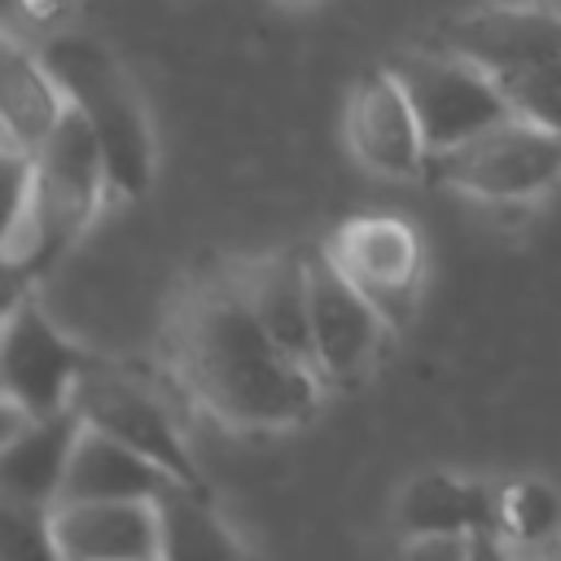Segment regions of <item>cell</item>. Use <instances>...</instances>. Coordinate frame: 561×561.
I'll return each mask as SVG.
<instances>
[{
    "instance_id": "277c9868",
    "label": "cell",
    "mask_w": 561,
    "mask_h": 561,
    "mask_svg": "<svg viewBox=\"0 0 561 561\" xmlns=\"http://www.w3.org/2000/svg\"><path fill=\"white\" fill-rule=\"evenodd\" d=\"M390 70L399 75V83L408 88V101L421 118L425 145L430 153L465 145L469 136L495 127L500 118L513 114L504 83L482 70L478 61L460 57V53H399L390 61Z\"/></svg>"
},
{
    "instance_id": "4fadbf2b",
    "label": "cell",
    "mask_w": 561,
    "mask_h": 561,
    "mask_svg": "<svg viewBox=\"0 0 561 561\" xmlns=\"http://www.w3.org/2000/svg\"><path fill=\"white\" fill-rule=\"evenodd\" d=\"M53 526L66 561H158L153 500H66Z\"/></svg>"
},
{
    "instance_id": "cb8c5ba5",
    "label": "cell",
    "mask_w": 561,
    "mask_h": 561,
    "mask_svg": "<svg viewBox=\"0 0 561 561\" xmlns=\"http://www.w3.org/2000/svg\"><path fill=\"white\" fill-rule=\"evenodd\" d=\"M517 557V552H513ZM517 561H561V535H552L548 543H539V548H530V552H522Z\"/></svg>"
},
{
    "instance_id": "2e32d148",
    "label": "cell",
    "mask_w": 561,
    "mask_h": 561,
    "mask_svg": "<svg viewBox=\"0 0 561 561\" xmlns=\"http://www.w3.org/2000/svg\"><path fill=\"white\" fill-rule=\"evenodd\" d=\"M70 110L61 83L39 57H26L18 44H4L0 57V118H4V140L22 145L35 153Z\"/></svg>"
},
{
    "instance_id": "5b68a950",
    "label": "cell",
    "mask_w": 561,
    "mask_h": 561,
    "mask_svg": "<svg viewBox=\"0 0 561 561\" xmlns=\"http://www.w3.org/2000/svg\"><path fill=\"white\" fill-rule=\"evenodd\" d=\"M110 184L105 153L88 118L70 105L57 131L35 149V215H39V272L88 228Z\"/></svg>"
},
{
    "instance_id": "ac0fdd59",
    "label": "cell",
    "mask_w": 561,
    "mask_h": 561,
    "mask_svg": "<svg viewBox=\"0 0 561 561\" xmlns=\"http://www.w3.org/2000/svg\"><path fill=\"white\" fill-rule=\"evenodd\" d=\"M158 561H245L241 543L215 517L206 491L167 486L158 500Z\"/></svg>"
},
{
    "instance_id": "30bf717a",
    "label": "cell",
    "mask_w": 561,
    "mask_h": 561,
    "mask_svg": "<svg viewBox=\"0 0 561 561\" xmlns=\"http://www.w3.org/2000/svg\"><path fill=\"white\" fill-rule=\"evenodd\" d=\"M346 140H351L355 158L377 175L408 180L430 167V145L421 131V118L408 101V88L399 83V75L390 66L364 70L359 83L351 88Z\"/></svg>"
},
{
    "instance_id": "7a4b0ae2",
    "label": "cell",
    "mask_w": 561,
    "mask_h": 561,
    "mask_svg": "<svg viewBox=\"0 0 561 561\" xmlns=\"http://www.w3.org/2000/svg\"><path fill=\"white\" fill-rule=\"evenodd\" d=\"M39 61L53 70L66 101L96 131L110 188L123 197H140L153 180V140H149L145 105L127 83L123 66L114 61V53L88 35H57L44 44Z\"/></svg>"
},
{
    "instance_id": "e0dca14e",
    "label": "cell",
    "mask_w": 561,
    "mask_h": 561,
    "mask_svg": "<svg viewBox=\"0 0 561 561\" xmlns=\"http://www.w3.org/2000/svg\"><path fill=\"white\" fill-rule=\"evenodd\" d=\"M399 522L408 535H478L495 530V491L447 478V473H425L403 491Z\"/></svg>"
},
{
    "instance_id": "5bb4252c",
    "label": "cell",
    "mask_w": 561,
    "mask_h": 561,
    "mask_svg": "<svg viewBox=\"0 0 561 561\" xmlns=\"http://www.w3.org/2000/svg\"><path fill=\"white\" fill-rule=\"evenodd\" d=\"M167 486H175V478L162 465H153L149 456L131 451L114 434L83 421L57 504L66 500H158Z\"/></svg>"
},
{
    "instance_id": "9c48e42d",
    "label": "cell",
    "mask_w": 561,
    "mask_h": 561,
    "mask_svg": "<svg viewBox=\"0 0 561 561\" xmlns=\"http://www.w3.org/2000/svg\"><path fill=\"white\" fill-rule=\"evenodd\" d=\"M351 285L386 316L403 320L421 285V241L394 215H355L324 245Z\"/></svg>"
},
{
    "instance_id": "d6986e66",
    "label": "cell",
    "mask_w": 561,
    "mask_h": 561,
    "mask_svg": "<svg viewBox=\"0 0 561 561\" xmlns=\"http://www.w3.org/2000/svg\"><path fill=\"white\" fill-rule=\"evenodd\" d=\"M495 535L513 552H530L561 535V500L548 482H508L495 491Z\"/></svg>"
},
{
    "instance_id": "3957f363",
    "label": "cell",
    "mask_w": 561,
    "mask_h": 561,
    "mask_svg": "<svg viewBox=\"0 0 561 561\" xmlns=\"http://www.w3.org/2000/svg\"><path fill=\"white\" fill-rule=\"evenodd\" d=\"M425 171L486 202H522L561 180V136L522 114H508L465 145L430 153Z\"/></svg>"
},
{
    "instance_id": "7402d4cb",
    "label": "cell",
    "mask_w": 561,
    "mask_h": 561,
    "mask_svg": "<svg viewBox=\"0 0 561 561\" xmlns=\"http://www.w3.org/2000/svg\"><path fill=\"white\" fill-rule=\"evenodd\" d=\"M399 561H469V535H416Z\"/></svg>"
},
{
    "instance_id": "44dd1931",
    "label": "cell",
    "mask_w": 561,
    "mask_h": 561,
    "mask_svg": "<svg viewBox=\"0 0 561 561\" xmlns=\"http://www.w3.org/2000/svg\"><path fill=\"white\" fill-rule=\"evenodd\" d=\"M500 83H504V96H508L513 114H522V118L561 136V57L543 61V66H530L522 75H508Z\"/></svg>"
},
{
    "instance_id": "52a82bcc",
    "label": "cell",
    "mask_w": 561,
    "mask_h": 561,
    "mask_svg": "<svg viewBox=\"0 0 561 561\" xmlns=\"http://www.w3.org/2000/svg\"><path fill=\"white\" fill-rule=\"evenodd\" d=\"M75 408L88 425L114 434L118 443H127L131 451L149 456L153 465H162L180 486L188 491H206V478L202 469L193 465L188 447H184V434L175 430L167 403L158 394H149L140 381L123 377V373H110V368H92L83 373L79 390H75Z\"/></svg>"
},
{
    "instance_id": "ba28073f",
    "label": "cell",
    "mask_w": 561,
    "mask_h": 561,
    "mask_svg": "<svg viewBox=\"0 0 561 561\" xmlns=\"http://www.w3.org/2000/svg\"><path fill=\"white\" fill-rule=\"evenodd\" d=\"M311 285V359L324 381H355L386 333V316L351 285V276L333 263L329 250L307 254Z\"/></svg>"
},
{
    "instance_id": "6da1fadb",
    "label": "cell",
    "mask_w": 561,
    "mask_h": 561,
    "mask_svg": "<svg viewBox=\"0 0 561 561\" xmlns=\"http://www.w3.org/2000/svg\"><path fill=\"white\" fill-rule=\"evenodd\" d=\"M184 390L232 430H280L320 399V368L285 351L245 307L237 280L206 285L175 320L171 346Z\"/></svg>"
},
{
    "instance_id": "9a60e30c",
    "label": "cell",
    "mask_w": 561,
    "mask_h": 561,
    "mask_svg": "<svg viewBox=\"0 0 561 561\" xmlns=\"http://www.w3.org/2000/svg\"><path fill=\"white\" fill-rule=\"evenodd\" d=\"M237 289L259 324L298 359H311V285H307V254H272L241 267ZM316 364V359H311Z\"/></svg>"
},
{
    "instance_id": "7c38bea8",
    "label": "cell",
    "mask_w": 561,
    "mask_h": 561,
    "mask_svg": "<svg viewBox=\"0 0 561 561\" xmlns=\"http://www.w3.org/2000/svg\"><path fill=\"white\" fill-rule=\"evenodd\" d=\"M4 451H0V491L4 500L44 504L53 508L61 500V482L75 456V443L83 434L79 408L53 412V416H26L22 408L4 403Z\"/></svg>"
},
{
    "instance_id": "8992f818",
    "label": "cell",
    "mask_w": 561,
    "mask_h": 561,
    "mask_svg": "<svg viewBox=\"0 0 561 561\" xmlns=\"http://www.w3.org/2000/svg\"><path fill=\"white\" fill-rule=\"evenodd\" d=\"M88 373L83 351L57 333V324L35 307L9 298L4 337H0V386L4 403L26 416H53L75 408V390Z\"/></svg>"
},
{
    "instance_id": "8fae6325",
    "label": "cell",
    "mask_w": 561,
    "mask_h": 561,
    "mask_svg": "<svg viewBox=\"0 0 561 561\" xmlns=\"http://www.w3.org/2000/svg\"><path fill=\"white\" fill-rule=\"evenodd\" d=\"M438 48L460 53L495 79L561 57V13L539 4H486L438 26Z\"/></svg>"
},
{
    "instance_id": "ffe728a7",
    "label": "cell",
    "mask_w": 561,
    "mask_h": 561,
    "mask_svg": "<svg viewBox=\"0 0 561 561\" xmlns=\"http://www.w3.org/2000/svg\"><path fill=\"white\" fill-rule=\"evenodd\" d=\"M0 552L4 561H66L53 526V508L4 500L0 504Z\"/></svg>"
},
{
    "instance_id": "603a6c76",
    "label": "cell",
    "mask_w": 561,
    "mask_h": 561,
    "mask_svg": "<svg viewBox=\"0 0 561 561\" xmlns=\"http://www.w3.org/2000/svg\"><path fill=\"white\" fill-rule=\"evenodd\" d=\"M469 561H517V557L495 530H478L469 535Z\"/></svg>"
}]
</instances>
